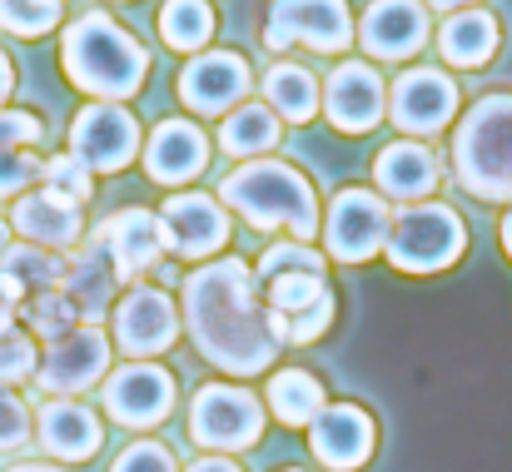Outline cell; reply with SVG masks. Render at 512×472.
Instances as JSON below:
<instances>
[{"mask_svg":"<svg viewBox=\"0 0 512 472\" xmlns=\"http://www.w3.org/2000/svg\"><path fill=\"white\" fill-rule=\"evenodd\" d=\"M184 318L194 348L224 373L254 378L279 353L269 314L259 309V284L239 259H214L184 279Z\"/></svg>","mask_w":512,"mask_h":472,"instance_id":"1","label":"cell"},{"mask_svg":"<svg viewBox=\"0 0 512 472\" xmlns=\"http://www.w3.org/2000/svg\"><path fill=\"white\" fill-rule=\"evenodd\" d=\"M60 65H65L70 85H80L85 95L115 105V100H125V95H135L145 85L150 55L125 25H115L105 10H90L65 30Z\"/></svg>","mask_w":512,"mask_h":472,"instance_id":"2","label":"cell"},{"mask_svg":"<svg viewBox=\"0 0 512 472\" xmlns=\"http://www.w3.org/2000/svg\"><path fill=\"white\" fill-rule=\"evenodd\" d=\"M219 199L229 209H239L254 229H284L299 244H309V234L319 229V204H314L309 179L294 164H279V159H249V164H239L219 184Z\"/></svg>","mask_w":512,"mask_h":472,"instance_id":"3","label":"cell"},{"mask_svg":"<svg viewBox=\"0 0 512 472\" xmlns=\"http://www.w3.org/2000/svg\"><path fill=\"white\" fill-rule=\"evenodd\" d=\"M453 169L468 194L512 199V95H488L463 115L453 135Z\"/></svg>","mask_w":512,"mask_h":472,"instance_id":"4","label":"cell"},{"mask_svg":"<svg viewBox=\"0 0 512 472\" xmlns=\"http://www.w3.org/2000/svg\"><path fill=\"white\" fill-rule=\"evenodd\" d=\"M463 219L448 204H413L398 219H388V264L403 274H438L463 254Z\"/></svg>","mask_w":512,"mask_h":472,"instance_id":"5","label":"cell"},{"mask_svg":"<svg viewBox=\"0 0 512 472\" xmlns=\"http://www.w3.org/2000/svg\"><path fill=\"white\" fill-rule=\"evenodd\" d=\"M189 433H194V443H204V448H214L224 458L229 453H244L264 433V403L249 388L209 383L189 403Z\"/></svg>","mask_w":512,"mask_h":472,"instance_id":"6","label":"cell"},{"mask_svg":"<svg viewBox=\"0 0 512 472\" xmlns=\"http://www.w3.org/2000/svg\"><path fill=\"white\" fill-rule=\"evenodd\" d=\"M353 40V15L343 0H274L269 25H264V45L269 50H289V45H309L319 55H339Z\"/></svg>","mask_w":512,"mask_h":472,"instance_id":"7","label":"cell"},{"mask_svg":"<svg viewBox=\"0 0 512 472\" xmlns=\"http://www.w3.org/2000/svg\"><path fill=\"white\" fill-rule=\"evenodd\" d=\"M140 150V125L130 120V110L100 100L85 105L70 125V155L80 159L90 174H120Z\"/></svg>","mask_w":512,"mask_h":472,"instance_id":"8","label":"cell"},{"mask_svg":"<svg viewBox=\"0 0 512 472\" xmlns=\"http://www.w3.org/2000/svg\"><path fill=\"white\" fill-rule=\"evenodd\" d=\"M105 368H110V338L95 323H80L40 353L35 388L40 393H85L105 378Z\"/></svg>","mask_w":512,"mask_h":472,"instance_id":"9","label":"cell"},{"mask_svg":"<svg viewBox=\"0 0 512 472\" xmlns=\"http://www.w3.org/2000/svg\"><path fill=\"white\" fill-rule=\"evenodd\" d=\"M100 403L125 428H155V423L170 418V408H174L170 368H160V363H125V368H115L105 378Z\"/></svg>","mask_w":512,"mask_h":472,"instance_id":"10","label":"cell"},{"mask_svg":"<svg viewBox=\"0 0 512 472\" xmlns=\"http://www.w3.org/2000/svg\"><path fill=\"white\" fill-rule=\"evenodd\" d=\"M324 239H329V254L339 264L373 259L383 249V239H388V204L378 194H368V189H343L334 199V209H329Z\"/></svg>","mask_w":512,"mask_h":472,"instance_id":"11","label":"cell"},{"mask_svg":"<svg viewBox=\"0 0 512 472\" xmlns=\"http://www.w3.org/2000/svg\"><path fill=\"white\" fill-rule=\"evenodd\" d=\"M90 244L110 259L115 279H140V274H145V269H155V264H160V254H165L160 214L120 209V214H110V219L95 229V239H90Z\"/></svg>","mask_w":512,"mask_h":472,"instance_id":"12","label":"cell"},{"mask_svg":"<svg viewBox=\"0 0 512 472\" xmlns=\"http://www.w3.org/2000/svg\"><path fill=\"white\" fill-rule=\"evenodd\" d=\"M160 234H165V249L179 259H209L229 239L224 204L209 194H170L160 209Z\"/></svg>","mask_w":512,"mask_h":472,"instance_id":"13","label":"cell"},{"mask_svg":"<svg viewBox=\"0 0 512 472\" xmlns=\"http://www.w3.org/2000/svg\"><path fill=\"white\" fill-rule=\"evenodd\" d=\"M388 110H393V125L408 130V135H433L453 120L458 110V85L438 70H408L393 80V95H388Z\"/></svg>","mask_w":512,"mask_h":472,"instance_id":"14","label":"cell"},{"mask_svg":"<svg viewBox=\"0 0 512 472\" xmlns=\"http://www.w3.org/2000/svg\"><path fill=\"white\" fill-rule=\"evenodd\" d=\"M373 418L353 403H324V413L309 423V443L314 458L334 472H353L373 458Z\"/></svg>","mask_w":512,"mask_h":472,"instance_id":"15","label":"cell"},{"mask_svg":"<svg viewBox=\"0 0 512 472\" xmlns=\"http://www.w3.org/2000/svg\"><path fill=\"white\" fill-rule=\"evenodd\" d=\"M10 224L20 234V244H35V249H80L85 239V219H80V204L40 189V194H20L15 209H10Z\"/></svg>","mask_w":512,"mask_h":472,"instance_id":"16","label":"cell"},{"mask_svg":"<svg viewBox=\"0 0 512 472\" xmlns=\"http://www.w3.org/2000/svg\"><path fill=\"white\" fill-rule=\"evenodd\" d=\"M174 338H179V314L160 289H130L125 304L115 309V343L120 353H135V358H150V353H165Z\"/></svg>","mask_w":512,"mask_h":472,"instance_id":"17","label":"cell"},{"mask_svg":"<svg viewBox=\"0 0 512 472\" xmlns=\"http://www.w3.org/2000/svg\"><path fill=\"white\" fill-rule=\"evenodd\" d=\"M324 105H329V120L339 125L343 135H368L378 120H383V80L373 65L363 60H348L329 75L324 85Z\"/></svg>","mask_w":512,"mask_h":472,"instance_id":"18","label":"cell"},{"mask_svg":"<svg viewBox=\"0 0 512 472\" xmlns=\"http://www.w3.org/2000/svg\"><path fill=\"white\" fill-rule=\"evenodd\" d=\"M244 95H249V65L229 50H209V55L189 60V70L179 75V100L199 115H219Z\"/></svg>","mask_w":512,"mask_h":472,"instance_id":"19","label":"cell"},{"mask_svg":"<svg viewBox=\"0 0 512 472\" xmlns=\"http://www.w3.org/2000/svg\"><path fill=\"white\" fill-rule=\"evenodd\" d=\"M358 40L373 60H403L428 40V5L423 0H373Z\"/></svg>","mask_w":512,"mask_h":472,"instance_id":"20","label":"cell"},{"mask_svg":"<svg viewBox=\"0 0 512 472\" xmlns=\"http://www.w3.org/2000/svg\"><path fill=\"white\" fill-rule=\"evenodd\" d=\"M35 438H40V448H45L50 458H60V463H85V458H95L100 443H105L100 418H95L85 403H75V398H50V403H40Z\"/></svg>","mask_w":512,"mask_h":472,"instance_id":"21","label":"cell"},{"mask_svg":"<svg viewBox=\"0 0 512 472\" xmlns=\"http://www.w3.org/2000/svg\"><path fill=\"white\" fill-rule=\"evenodd\" d=\"M204 164H209V140L199 135V125L165 120L150 135V150H145L150 179H160V184H189L194 174H204Z\"/></svg>","mask_w":512,"mask_h":472,"instance_id":"22","label":"cell"},{"mask_svg":"<svg viewBox=\"0 0 512 472\" xmlns=\"http://www.w3.org/2000/svg\"><path fill=\"white\" fill-rule=\"evenodd\" d=\"M65 284V259L35 244H5L0 249V299L25 304L35 294H50Z\"/></svg>","mask_w":512,"mask_h":472,"instance_id":"23","label":"cell"},{"mask_svg":"<svg viewBox=\"0 0 512 472\" xmlns=\"http://www.w3.org/2000/svg\"><path fill=\"white\" fill-rule=\"evenodd\" d=\"M373 179H378V189L393 194V199H423V194L438 189V159H433L428 145L403 140V145L378 150V159H373Z\"/></svg>","mask_w":512,"mask_h":472,"instance_id":"24","label":"cell"},{"mask_svg":"<svg viewBox=\"0 0 512 472\" xmlns=\"http://www.w3.org/2000/svg\"><path fill=\"white\" fill-rule=\"evenodd\" d=\"M60 289L70 294V304L80 309L85 323H100L105 309H110V294H115V269H110V259L90 239H80V249L65 264V284Z\"/></svg>","mask_w":512,"mask_h":472,"instance_id":"25","label":"cell"},{"mask_svg":"<svg viewBox=\"0 0 512 472\" xmlns=\"http://www.w3.org/2000/svg\"><path fill=\"white\" fill-rule=\"evenodd\" d=\"M438 45H443V55H448L453 65L478 70V65H488L493 50H498V20H493L488 10H458V15H448Z\"/></svg>","mask_w":512,"mask_h":472,"instance_id":"26","label":"cell"},{"mask_svg":"<svg viewBox=\"0 0 512 472\" xmlns=\"http://www.w3.org/2000/svg\"><path fill=\"white\" fill-rule=\"evenodd\" d=\"M269 413H274L279 423H289V428L314 423V418L324 413V388H319V378L304 373V368L274 373V378H269Z\"/></svg>","mask_w":512,"mask_h":472,"instance_id":"27","label":"cell"},{"mask_svg":"<svg viewBox=\"0 0 512 472\" xmlns=\"http://www.w3.org/2000/svg\"><path fill=\"white\" fill-rule=\"evenodd\" d=\"M264 95H269V110L284 115V120H294V125L314 120V110H319V85H314V75H309L304 65H289V60L264 75Z\"/></svg>","mask_w":512,"mask_h":472,"instance_id":"28","label":"cell"},{"mask_svg":"<svg viewBox=\"0 0 512 472\" xmlns=\"http://www.w3.org/2000/svg\"><path fill=\"white\" fill-rule=\"evenodd\" d=\"M219 145L229 155H264L279 145V115H269V105H239L224 125H219Z\"/></svg>","mask_w":512,"mask_h":472,"instance_id":"29","label":"cell"},{"mask_svg":"<svg viewBox=\"0 0 512 472\" xmlns=\"http://www.w3.org/2000/svg\"><path fill=\"white\" fill-rule=\"evenodd\" d=\"M160 35L170 50H204L214 35V10L209 0H165L160 10Z\"/></svg>","mask_w":512,"mask_h":472,"instance_id":"30","label":"cell"},{"mask_svg":"<svg viewBox=\"0 0 512 472\" xmlns=\"http://www.w3.org/2000/svg\"><path fill=\"white\" fill-rule=\"evenodd\" d=\"M35 363H40V353H35L30 333L15 323V309H10V304H0V388L30 378Z\"/></svg>","mask_w":512,"mask_h":472,"instance_id":"31","label":"cell"},{"mask_svg":"<svg viewBox=\"0 0 512 472\" xmlns=\"http://www.w3.org/2000/svg\"><path fill=\"white\" fill-rule=\"evenodd\" d=\"M25 323H30V333H35V338L55 343V338H65L70 328H80V309L70 304V294H65V289H50V294L25 299Z\"/></svg>","mask_w":512,"mask_h":472,"instance_id":"32","label":"cell"},{"mask_svg":"<svg viewBox=\"0 0 512 472\" xmlns=\"http://www.w3.org/2000/svg\"><path fill=\"white\" fill-rule=\"evenodd\" d=\"M60 25V0H0V30L35 40Z\"/></svg>","mask_w":512,"mask_h":472,"instance_id":"33","label":"cell"},{"mask_svg":"<svg viewBox=\"0 0 512 472\" xmlns=\"http://www.w3.org/2000/svg\"><path fill=\"white\" fill-rule=\"evenodd\" d=\"M259 274L264 279H284V274H324V254L299 244V239H279L259 254Z\"/></svg>","mask_w":512,"mask_h":472,"instance_id":"34","label":"cell"},{"mask_svg":"<svg viewBox=\"0 0 512 472\" xmlns=\"http://www.w3.org/2000/svg\"><path fill=\"white\" fill-rule=\"evenodd\" d=\"M40 179H45L50 194H60V199H70V204H85V199L95 194V174H90L75 155L45 159V164H40Z\"/></svg>","mask_w":512,"mask_h":472,"instance_id":"35","label":"cell"},{"mask_svg":"<svg viewBox=\"0 0 512 472\" xmlns=\"http://www.w3.org/2000/svg\"><path fill=\"white\" fill-rule=\"evenodd\" d=\"M329 294L324 274H284V279H269V314H299L309 304H319Z\"/></svg>","mask_w":512,"mask_h":472,"instance_id":"36","label":"cell"},{"mask_svg":"<svg viewBox=\"0 0 512 472\" xmlns=\"http://www.w3.org/2000/svg\"><path fill=\"white\" fill-rule=\"evenodd\" d=\"M110 472H179V463H174V453L165 448V443L140 438V443H130V448L115 458V468Z\"/></svg>","mask_w":512,"mask_h":472,"instance_id":"37","label":"cell"},{"mask_svg":"<svg viewBox=\"0 0 512 472\" xmlns=\"http://www.w3.org/2000/svg\"><path fill=\"white\" fill-rule=\"evenodd\" d=\"M25 443H30V408L10 388H0V453H15Z\"/></svg>","mask_w":512,"mask_h":472,"instance_id":"38","label":"cell"},{"mask_svg":"<svg viewBox=\"0 0 512 472\" xmlns=\"http://www.w3.org/2000/svg\"><path fill=\"white\" fill-rule=\"evenodd\" d=\"M40 164H45V159H35L30 150H5V155H0V199L25 194L30 179H40Z\"/></svg>","mask_w":512,"mask_h":472,"instance_id":"39","label":"cell"},{"mask_svg":"<svg viewBox=\"0 0 512 472\" xmlns=\"http://www.w3.org/2000/svg\"><path fill=\"white\" fill-rule=\"evenodd\" d=\"M40 140V120L30 110H0V155L5 150H30Z\"/></svg>","mask_w":512,"mask_h":472,"instance_id":"40","label":"cell"},{"mask_svg":"<svg viewBox=\"0 0 512 472\" xmlns=\"http://www.w3.org/2000/svg\"><path fill=\"white\" fill-rule=\"evenodd\" d=\"M189 472H239L229 458H204V463H189Z\"/></svg>","mask_w":512,"mask_h":472,"instance_id":"41","label":"cell"},{"mask_svg":"<svg viewBox=\"0 0 512 472\" xmlns=\"http://www.w3.org/2000/svg\"><path fill=\"white\" fill-rule=\"evenodd\" d=\"M10 85H15V70H10V60H5V50H0V100L10 95Z\"/></svg>","mask_w":512,"mask_h":472,"instance_id":"42","label":"cell"},{"mask_svg":"<svg viewBox=\"0 0 512 472\" xmlns=\"http://www.w3.org/2000/svg\"><path fill=\"white\" fill-rule=\"evenodd\" d=\"M428 5H433V10H468L473 0H428Z\"/></svg>","mask_w":512,"mask_h":472,"instance_id":"43","label":"cell"},{"mask_svg":"<svg viewBox=\"0 0 512 472\" xmlns=\"http://www.w3.org/2000/svg\"><path fill=\"white\" fill-rule=\"evenodd\" d=\"M10 472H60V468H50V463H15Z\"/></svg>","mask_w":512,"mask_h":472,"instance_id":"44","label":"cell"},{"mask_svg":"<svg viewBox=\"0 0 512 472\" xmlns=\"http://www.w3.org/2000/svg\"><path fill=\"white\" fill-rule=\"evenodd\" d=\"M503 249H508V259H512V214L503 219Z\"/></svg>","mask_w":512,"mask_h":472,"instance_id":"45","label":"cell"},{"mask_svg":"<svg viewBox=\"0 0 512 472\" xmlns=\"http://www.w3.org/2000/svg\"><path fill=\"white\" fill-rule=\"evenodd\" d=\"M289 472H294V468H289Z\"/></svg>","mask_w":512,"mask_h":472,"instance_id":"46","label":"cell"}]
</instances>
